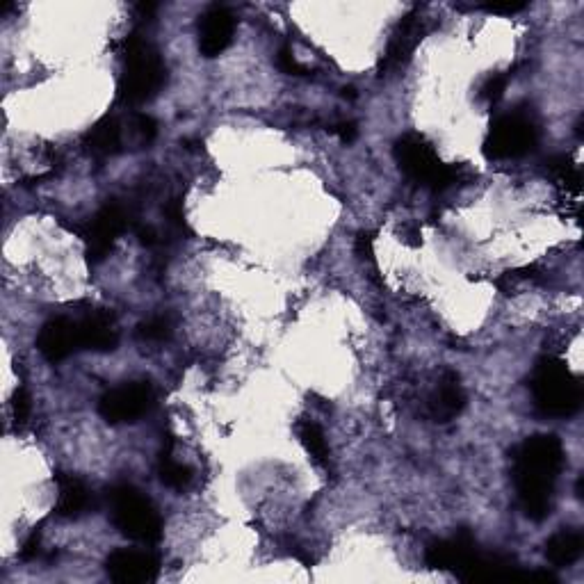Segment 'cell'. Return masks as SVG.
Instances as JSON below:
<instances>
[{
  "mask_svg": "<svg viewBox=\"0 0 584 584\" xmlns=\"http://www.w3.org/2000/svg\"><path fill=\"white\" fill-rule=\"evenodd\" d=\"M564 466V448L553 434H537L514 452V482L518 502L532 521H543L553 507V491Z\"/></svg>",
  "mask_w": 584,
  "mask_h": 584,
  "instance_id": "obj_1",
  "label": "cell"
},
{
  "mask_svg": "<svg viewBox=\"0 0 584 584\" xmlns=\"http://www.w3.org/2000/svg\"><path fill=\"white\" fill-rule=\"evenodd\" d=\"M124 73L119 78V101L124 105H140L153 99L165 85V64L160 55L144 42L131 35L124 42Z\"/></svg>",
  "mask_w": 584,
  "mask_h": 584,
  "instance_id": "obj_2",
  "label": "cell"
},
{
  "mask_svg": "<svg viewBox=\"0 0 584 584\" xmlns=\"http://www.w3.org/2000/svg\"><path fill=\"white\" fill-rule=\"evenodd\" d=\"M532 397L534 407L543 416L569 418L582 404L580 381L571 375L564 361L541 359L532 372Z\"/></svg>",
  "mask_w": 584,
  "mask_h": 584,
  "instance_id": "obj_3",
  "label": "cell"
},
{
  "mask_svg": "<svg viewBox=\"0 0 584 584\" xmlns=\"http://www.w3.org/2000/svg\"><path fill=\"white\" fill-rule=\"evenodd\" d=\"M112 521L124 537L144 546L158 543L162 537V523L158 511L131 484H117L108 491Z\"/></svg>",
  "mask_w": 584,
  "mask_h": 584,
  "instance_id": "obj_4",
  "label": "cell"
},
{
  "mask_svg": "<svg viewBox=\"0 0 584 584\" xmlns=\"http://www.w3.org/2000/svg\"><path fill=\"white\" fill-rule=\"evenodd\" d=\"M395 160L404 174L411 181H416L425 188L445 190L457 183L459 172L438 158V153L432 149L423 135L409 133L397 140L395 144Z\"/></svg>",
  "mask_w": 584,
  "mask_h": 584,
  "instance_id": "obj_5",
  "label": "cell"
},
{
  "mask_svg": "<svg viewBox=\"0 0 584 584\" xmlns=\"http://www.w3.org/2000/svg\"><path fill=\"white\" fill-rule=\"evenodd\" d=\"M537 124L525 112H507L493 121L484 142V153L493 160L521 158L537 146Z\"/></svg>",
  "mask_w": 584,
  "mask_h": 584,
  "instance_id": "obj_6",
  "label": "cell"
},
{
  "mask_svg": "<svg viewBox=\"0 0 584 584\" xmlns=\"http://www.w3.org/2000/svg\"><path fill=\"white\" fill-rule=\"evenodd\" d=\"M156 404V393L149 381H131L105 393L99 402V413L108 423H135Z\"/></svg>",
  "mask_w": 584,
  "mask_h": 584,
  "instance_id": "obj_7",
  "label": "cell"
},
{
  "mask_svg": "<svg viewBox=\"0 0 584 584\" xmlns=\"http://www.w3.org/2000/svg\"><path fill=\"white\" fill-rule=\"evenodd\" d=\"M128 226V213L126 208L112 201V204H105L99 213L94 215L92 222H89L85 231V245H87V256L92 263H101L108 258V254L115 247V240L121 233L126 231Z\"/></svg>",
  "mask_w": 584,
  "mask_h": 584,
  "instance_id": "obj_8",
  "label": "cell"
},
{
  "mask_svg": "<svg viewBox=\"0 0 584 584\" xmlns=\"http://www.w3.org/2000/svg\"><path fill=\"white\" fill-rule=\"evenodd\" d=\"M105 571L119 584H146L158 578L160 562L149 550L121 548L108 557Z\"/></svg>",
  "mask_w": 584,
  "mask_h": 584,
  "instance_id": "obj_9",
  "label": "cell"
},
{
  "mask_svg": "<svg viewBox=\"0 0 584 584\" xmlns=\"http://www.w3.org/2000/svg\"><path fill=\"white\" fill-rule=\"evenodd\" d=\"M480 548H477V541L470 537L468 532H459L450 539H436L427 546L425 562L427 566L438 571H454L461 573L470 564Z\"/></svg>",
  "mask_w": 584,
  "mask_h": 584,
  "instance_id": "obj_10",
  "label": "cell"
},
{
  "mask_svg": "<svg viewBox=\"0 0 584 584\" xmlns=\"http://www.w3.org/2000/svg\"><path fill=\"white\" fill-rule=\"evenodd\" d=\"M37 347L46 361L60 363L71 356L80 347V334H78V320L73 318H53L48 320L42 331L37 336Z\"/></svg>",
  "mask_w": 584,
  "mask_h": 584,
  "instance_id": "obj_11",
  "label": "cell"
},
{
  "mask_svg": "<svg viewBox=\"0 0 584 584\" xmlns=\"http://www.w3.org/2000/svg\"><path fill=\"white\" fill-rule=\"evenodd\" d=\"M235 32V19L231 10L226 7H210V10L201 16L199 23V51L206 58H217L233 42Z\"/></svg>",
  "mask_w": 584,
  "mask_h": 584,
  "instance_id": "obj_12",
  "label": "cell"
},
{
  "mask_svg": "<svg viewBox=\"0 0 584 584\" xmlns=\"http://www.w3.org/2000/svg\"><path fill=\"white\" fill-rule=\"evenodd\" d=\"M80 347L94 352H110L119 343L115 318L105 311H89L78 320Z\"/></svg>",
  "mask_w": 584,
  "mask_h": 584,
  "instance_id": "obj_13",
  "label": "cell"
},
{
  "mask_svg": "<svg viewBox=\"0 0 584 584\" xmlns=\"http://www.w3.org/2000/svg\"><path fill=\"white\" fill-rule=\"evenodd\" d=\"M425 32V21L420 12H411L407 19L400 23V28L391 39V44L386 48L384 55V69H397L411 58V53L416 51L420 39Z\"/></svg>",
  "mask_w": 584,
  "mask_h": 584,
  "instance_id": "obj_14",
  "label": "cell"
},
{
  "mask_svg": "<svg viewBox=\"0 0 584 584\" xmlns=\"http://www.w3.org/2000/svg\"><path fill=\"white\" fill-rule=\"evenodd\" d=\"M466 407V393L461 388L459 379L454 375H445L441 384H438L436 393L429 400V413L436 423H448V420L457 418Z\"/></svg>",
  "mask_w": 584,
  "mask_h": 584,
  "instance_id": "obj_15",
  "label": "cell"
},
{
  "mask_svg": "<svg viewBox=\"0 0 584 584\" xmlns=\"http://www.w3.org/2000/svg\"><path fill=\"white\" fill-rule=\"evenodd\" d=\"M92 507V493L73 475H58V502L55 511L64 518H78Z\"/></svg>",
  "mask_w": 584,
  "mask_h": 584,
  "instance_id": "obj_16",
  "label": "cell"
},
{
  "mask_svg": "<svg viewBox=\"0 0 584 584\" xmlns=\"http://www.w3.org/2000/svg\"><path fill=\"white\" fill-rule=\"evenodd\" d=\"M582 555V534L578 530H559L546 543V557L555 566H571Z\"/></svg>",
  "mask_w": 584,
  "mask_h": 584,
  "instance_id": "obj_17",
  "label": "cell"
},
{
  "mask_svg": "<svg viewBox=\"0 0 584 584\" xmlns=\"http://www.w3.org/2000/svg\"><path fill=\"white\" fill-rule=\"evenodd\" d=\"M85 146L94 156H115L121 149V126L115 117H105L87 133Z\"/></svg>",
  "mask_w": 584,
  "mask_h": 584,
  "instance_id": "obj_18",
  "label": "cell"
},
{
  "mask_svg": "<svg viewBox=\"0 0 584 584\" xmlns=\"http://www.w3.org/2000/svg\"><path fill=\"white\" fill-rule=\"evenodd\" d=\"M297 434H299V441L306 448V452L311 454V459L315 461L318 466H329V445H327V438H324L322 429L311 423V420H306V423H299L297 427Z\"/></svg>",
  "mask_w": 584,
  "mask_h": 584,
  "instance_id": "obj_19",
  "label": "cell"
},
{
  "mask_svg": "<svg viewBox=\"0 0 584 584\" xmlns=\"http://www.w3.org/2000/svg\"><path fill=\"white\" fill-rule=\"evenodd\" d=\"M158 475H160L162 484L169 486V489H176V491H183L192 480L190 468L178 464V461L172 459V454L169 452H162L160 464H158Z\"/></svg>",
  "mask_w": 584,
  "mask_h": 584,
  "instance_id": "obj_20",
  "label": "cell"
},
{
  "mask_svg": "<svg viewBox=\"0 0 584 584\" xmlns=\"http://www.w3.org/2000/svg\"><path fill=\"white\" fill-rule=\"evenodd\" d=\"M548 169H550V174H553L566 190H571L573 194L580 192V172L575 169V165L569 158H564V156L553 158L550 160Z\"/></svg>",
  "mask_w": 584,
  "mask_h": 584,
  "instance_id": "obj_21",
  "label": "cell"
},
{
  "mask_svg": "<svg viewBox=\"0 0 584 584\" xmlns=\"http://www.w3.org/2000/svg\"><path fill=\"white\" fill-rule=\"evenodd\" d=\"M137 336L146 340V343H162V340L172 336V322L165 315H153V318L137 327Z\"/></svg>",
  "mask_w": 584,
  "mask_h": 584,
  "instance_id": "obj_22",
  "label": "cell"
},
{
  "mask_svg": "<svg viewBox=\"0 0 584 584\" xmlns=\"http://www.w3.org/2000/svg\"><path fill=\"white\" fill-rule=\"evenodd\" d=\"M505 87H507V76H502V73H496V76H491L484 83L482 96L489 103H498L502 99V94H505Z\"/></svg>",
  "mask_w": 584,
  "mask_h": 584,
  "instance_id": "obj_23",
  "label": "cell"
},
{
  "mask_svg": "<svg viewBox=\"0 0 584 584\" xmlns=\"http://www.w3.org/2000/svg\"><path fill=\"white\" fill-rule=\"evenodd\" d=\"M133 128H135V135L140 137V140L144 144H149L156 140V135H158V126H156V121H153L149 115H137L133 119Z\"/></svg>",
  "mask_w": 584,
  "mask_h": 584,
  "instance_id": "obj_24",
  "label": "cell"
},
{
  "mask_svg": "<svg viewBox=\"0 0 584 584\" xmlns=\"http://www.w3.org/2000/svg\"><path fill=\"white\" fill-rule=\"evenodd\" d=\"M277 62H279V69L290 73V76H304V73H306V67H304V64H299V60L295 58V53H292L288 46L281 48Z\"/></svg>",
  "mask_w": 584,
  "mask_h": 584,
  "instance_id": "obj_25",
  "label": "cell"
},
{
  "mask_svg": "<svg viewBox=\"0 0 584 584\" xmlns=\"http://www.w3.org/2000/svg\"><path fill=\"white\" fill-rule=\"evenodd\" d=\"M12 409H14V418H16V423H23L30 416V397L28 393L23 391V388H19V391L14 393L12 397Z\"/></svg>",
  "mask_w": 584,
  "mask_h": 584,
  "instance_id": "obj_26",
  "label": "cell"
},
{
  "mask_svg": "<svg viewBox=\"0 0 584 584\" xmlns=\"http://www.w3.org/2000/svg\"><path fill=\"white\" fill-rule=\"evenodd\" d=\"M331 133H334L343 144H352L356 137H359V128H356L354 121H340V124L331 128Z\"/></svg>",
  "mask_w": 584,
  "mask_h": 584,
  "instance_id": "obj_27",
  "label": "cell"
},
{
  "mask_svg": "<svg viewBox=\"0 0 584 584\" xmlns=\"http://www.w3.org/2000/svg\"><path fill=\"white\" fill-rule=\"evenodd\" d=\"M525 7H527L525 3H511V0H507V3H486L484 10L491 14H516L523 12Z\"/></svg>",
  "mask_w": 584,
  "mask_h": 584,
  "instance_id": "obj_28",
  "label": "cell"
},
{
  "mask_svg": "<svg viewBox=\"0 0 584 584\" xmlns=\"http://www.w3.org/2000/svg\"><path fill=\"white\" fill-rule=\"evenodd\" d=\"M372 245H375V238H372V233H359V238H356V256L361 258H372Z\"/></svg>",
  "mask_w": 584,
  "mask_h": 584,
  "instance_id": "obj_29",
  "label": "cell"
},
{
  "mask_svg": "<svg viewBox=\"0 0 584 584\" xmlns=\"http://www.w3.org/2000/svg\"><path fill=\"white\" fill-rule=\"evenodd\" d=\"M39 553V534H32V537L26 541V546H23V557L26 559H32V557H37Z\"/></svg>",
  "mask_w": 584,
  "mask_h": 584,
  "instance_id": "obj_30",
  "label": "cell"
}]
</instances>
